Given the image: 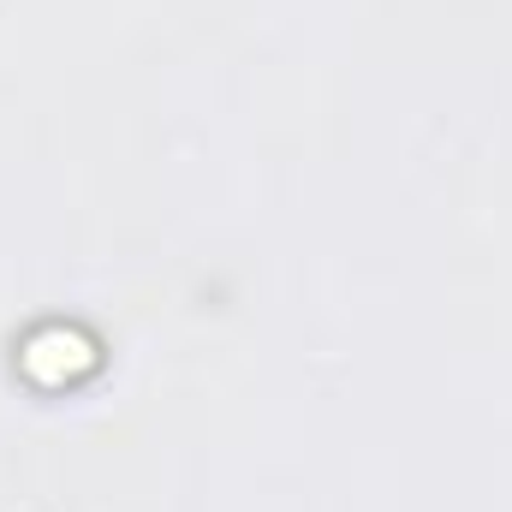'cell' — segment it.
<instances>
[{
	"instance_id": "6da1fadb",
	"label": "cell",
	"mask_w": 512,
	"mask_h": 512,
	"mask_svg": "<svg viewBox=\"0 0 512 512\" xmlns=\"http://www.w3.org/2000/svg\"><path fill=\"white\" fill-rule=\"evenodd\" d=\"M102 346L96 334H84L78 322H36L24 340H18V376L42 393H60V387H78L96 370Z\"/></svg>"
}]
</instances>
